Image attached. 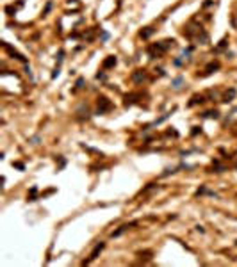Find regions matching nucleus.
I'll use <instances>...</instances> for the list:
<instances>
[{
  "mask_svg": "<svg viewBox=\"0 0 237 267\" xmlns=\"http://www.w3.org/2000/svg\"><path fill=\"white\" fill-rule=\"evenodd\" d=\"M111 107H112V105H111V101L107 100V98H103V96L98 98V112H100V114L105 112V110H109Z\"/></svg>",
  "mask_w": 237,
  "mask_h": 267,
  "instance_id": "f257e3e1",
  "label": "nucleus"
},
{
  "mask_svg": "<svg viewBox=\"0 0 237 267\" xmlns=\"http://www.w3.org/2000/svg\"><path fill=\"white\" fill-rule=\"evenodd\" d=\"M116 64V57H109L105 63H103V68H111V66H114Z\"/></svg>",
  "mask_w": 237,
  "mask_h": 267,
  "instance_id": "7ed1b4c3",
  "label": "nucleus"
},
{
  "mask_svg": "<svg viewBox=\"0 0 237 267\" xmlns=\"http://www.w3.org/2000/svg\"><path fill=\"white\" fill-rule=\"evenodd\" d=\"M143 78H144V73H143V71H137L134 75V82H139V80H143Z\"/></svg>",
  "mask_w": 237,
  "mask_h": 267,
  "instance_id": "39448f33",
  "label": "nucleus"
},
{
  "mask_svg": "<svg viewBox=\"0 0 237 267\" xmlns=\"http://www.w3.org/2000/svg\"><path fill=\"white\" fill-rule=\"evenodd\" d=\"M102 248H103V244L100 242V244H98V246H96V248L93 249V253H91V257H89V260H87V262H91V260H95V258L98 257V253L102 251Z\"/></svg>",
  "mask_w": 237,
  "mask_h": 267,
  "instance_id": "f03ea898",
  "label": "nucleus"
},
{
  "mask_svg": "<svg viewBox=\"0 0 237 267\" xmlns=\"http://www.w3.org/2000/svg\"><path fill=\"white\" fill-rule=\"evenodd\" d=\"M234 96H236V89H230V91H228V93L225 95V101H230L232 98H234Z\"/></svg>",
  "mask_w": 237,
  "mask_h": 267,
  "instance_id": "20e7f679",
  "label": "nucleus"
}]
</instances>
